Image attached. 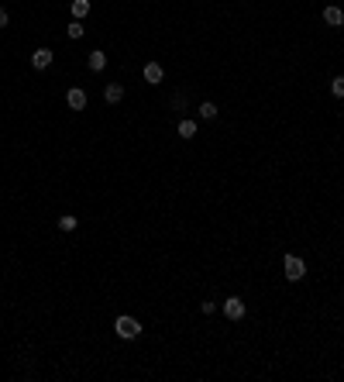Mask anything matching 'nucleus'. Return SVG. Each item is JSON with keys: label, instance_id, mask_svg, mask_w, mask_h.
<instances>
[{"label": "nucleus", "instance_id": "nucleus-1", "mask_svg": "<svg viewBox=\"0 0 344 382\" xmlns=\"http://www.w3.org/2000/svg\"><path fill=\"white\" fill-rule=\"evenodd\" d=\"M282 272H286L289 283H300V279L306 276V262L303 258H296V255H286V258H282Z\"/></svg>", "mask_w": 344, "mask_h": 382}, {"label": "nucleus", "instance_id": "nucleus-2", "mask_svg": "<svg viewBox=\"0 0 344 382\" xmlns=\"http://www.w3.org/2000/svg\"><path fill=\"white\" fill-rule=\"evenodd\" d=\"M114 331H117V338H124V341H134V338L141 334V324H138L134 317H117V320H114Z\"/></svg>", "mask_w": 344, "mask_h": 382}, {"label": "nucleus", "instance_id": "nucleus-3", "mask_svg": "<svg viewBox=\"0 0 344 382\" xmlns=\"http://www.w3.org/2000/svg\"><path fill=\"white\" fill-rule=\"evenodd\" d=\"M224 317H227V320H241V317H245V300H241V296H227Z\"/></svg>", "mask_w": 344, "mask_h": 382}, {"label": "nucleus", "instance_id": "nucleus-4", "mask_svg": "<svg viewBox=\"0 0 344 382\" xmlns=\"http://www.w3.org/2000/svg\"><path fill=\"white\" fill-rule=\"evenodd\" d=\"M52 59H55V52H52V48H35L31 66H35V69H48V66H52Z\"/></svg>", "mask_w": 344, "mask_h": 382}, {"label": "nucleus", "instance_id": "nucleus-5", "mask_svg": "<svg viewBox=\"0 0 344 382\" xmlns=\"http://www.w3.org/2000/svg\"><path fill=\"white\" fill-rule=\"evenodd\" d=\"M324 21L330 24V28H341L344 24V11L337 7V4H330V7H324Z\"/></svg>", "mask_w": 344, "mask_h": 382}, {"label": "nucleus", "instance_id": "nucleus-6", "mask_svg": "<svg viewBox=\"0 0 344 382\" xmlns=\"http://www.w3.org/2000/svg\"><path fill=\"white\" fill-rule=\"evenodd\" d=\"M162 76H165V73H162V66H158V62H148V66H145V83L158 86V83H162Z\"/></svg>", "mask_w": 344, "mask_h": 382}, {"label": "nucleus", "instance_id": "nucleus-7", "mask_svg": "<svg viewBox=\"0 0 344 382\" xmlns=\"http://www.w3.org/2000/svg\"><path fill=\"white\" fill-rule=\"evenodd\" d=\"M66 103H69L73 111H83V107H86V93H83V90H69V93H66Z\"/></svg>", "mask_w": 344, "mask_h": 382}, {"label": "nucleus", "instance_id": "nucleus-8", "mask_svg": "<svg viewBox=\"0 0 344 382\" xmlns=\"http://www.w3.org/2000/svg\"><path fill=\"white\" fill-rule=\"evenodd\" d=\"M121 96H124V86H121V83H107V90H103V100H107V103H117Z\"/></svg>", "mask_w": 344, "mask_h": 382}, {"label": "nucleus", "instance_id": "nucleus-9", "mask_svg": "<svg viewBox=\"0 0 344 382\" xmlns=\"http://www.w3.org/2000/svg\"><path fill=\"white\" fill-rule=\"evenodd\" d=\"M69 11H73V18H76V21H83L86 14H90V0H73Z\"/></svg>", "mask_w": 344, "mask_h": 382}, {"label": "nucleus", "instance_id": "nucleus-10", "mask_svg": "<svg viewBox=\"0 0 344 382\" xmlns=\"http://www.w3.org/2000/svg\"><path fill=\"white\" fill-rule=\"evenodd\" d=\"M200 117H203V121H213V117H217V103L203 100V103H200Z\"/></svg>", "mask_w": 344, "mask_h": 382}, {"label": "nucleus", "instance_id": "nucleus-11", "mask_svg": "<svg viewBox=\"0 0 344 382\" xmlns=\"http://www.w3.org/2000/svg\"><path fill=\"white\" fill-rule=\"evenodd\" d=\"M103 66H107V56H103V52H90V69H93V73H100Z\"/></svg>", "mask_w": 344, "mask_h": 382}, {"label": "nucleus", "instance_id": "nucleus-12", "mask_svg": "<svg viewBox=\"0 0 344 382\" xmlns=\"http://www.w3.org/2000/svg\"><path fill=\"white\" fill-rule=\"evenodd\" d=\"M76 217H73V213H62V217H59V231H76Z\"/></svg>", "mask_w": 344, "mask_h": 382}, {"label": "nucleus", "instance_id": "nucleus-13", "mask_svg": "<svg viewBox=\"0 0 344 382\" xmlns=\"http://www.w3.org/2000/svg\"><path fill=\"white\" fill-rule=\"evenodd\" d=\"M179 138H196V124L193 121H179Z\"/></svg>", "mask_w": 344, "mask_h": 382}, {"label": "nucleus", "instance_id": "nucleus-14", "mask_svg": "<svg viewBox=\"0 0 344 382\" xmlns=\"http://www.w3.org/2000/svg\"><path fill=\"white\" fill-rule=\"evenodd\" d=\"M330 93H334V96H344V76H334V79H330Z\"/></svg>", "mask_w": 344, "mask_h": 382}, {"label": "nucleus", "instance_id": "nucleus-15", "mask_svg": "<svg viewBox=\"0 0 344 382\" xmlns=\"http://www.w3.org/2000/svg\"><path fill=\"white\" fill-rule=\"evenodd\" d=\"M66 31H69V38H83V31H86V28H83V21H73Z\"/></svg>", "mask_w": 344, "mask_h": 382}, {"label": "nucleus", "instance_id": "nucleus-16", "mask_svg": "<svg viewBox=\"0 0 344 382\" xmlns=\"http://www.w3.org/2000/svg\"><path fill=\"white\" fill-rule=\"evenodd\" d=\"M172 107H176V111H183V107H186V96L176 93V96H172Z\"/></svg>", "mask_w": 344, "mask_h": 382}, {"label": "nucleus", "instance_id": "nucleus-17", "mask_svg": "<svg viewBox=\"0 0 344 382\" xmlns=\"http://www.w3.org/2000/svg\"><path fill=\"white\" fill-rule=\"evenodd\" d=\"M4 24H7V11L0 7V28H4Z\"/></svg>", "mask_w": 344, "mask_h": 382}]
</instances>
